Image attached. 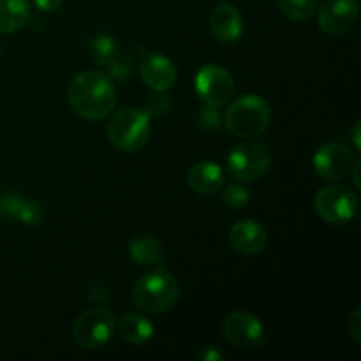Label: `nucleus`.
<instances>
[{
    "label": "nucleus",
    "mask_w": 361,
    "mask_h": 361,
    "mask_svg": "<svg viewBox=\"0 0 361 361\" xmlns=\"http://www.w3.org/2000/svg\"><path fill=\"white\" fill-rule=\"evenodd\" d=\"M34 2L42 13H53V11L59 9L66 0H34Z\"/></svg>",
    "instance_id": "nucleus-27"
},
{
    "label": "nucleus",
    "mask_w": 361,
    "mask_h": 361,
    "mask_svg": "<svg viewBox=\"0 0 361 361\" xmlns=\"http://www.w3.org/2000/svg\"><path fill=\"white\" fill-rule=\"evenodd\" d=\"M67 101L80 118L99 122L108 118L115 108V85L108 74L99 71H85L69 81Z\"/></svg>",
    "instance_id": "nucleus-1"
},
{
    "label": "nucleus",
    "mask_w": 361,
    "mask_h": 361,
    "mask_svg": "<svg viewBox=\"0 0 361 361\" xmlns=\"http://www.w3.org/2000/svg\"><path fill=\"white\" fill-rule=\"evenodd\" d=\"M115 53L116 46L111 35H97V37L90 42V55L99 66H108L113 60V56H115Z\"/></svg>",
    "instance_id": "nucleus-21"
},
{
    "label": "nucleus",
    "mask_w": 361,
    "mask_h": 361,
    "mask_svg": "<svg viewBox=\"0 0 361 361\" xmlns=\"http://www.w3.org/2000/svg\"><path fill=\"white\" fill-rule=\"evenodd\" d=\"M0 219L27 226H39L44 221V210L37 201L16 192H0Z\"/></svg>",
    "instance_id": "nucleus-13"
},
{
    "label": "nucleus",
    "mask_w": 361,
    "mask_h": 361,
    "mask_svg": "<svg viewBox=\"0 0 361 361\" xmlns=\"http://www.w3.org/2000/svg\"><path fill=\"white\" fill-rule=\"evenodd\" d=\"M358 16V0H323L317 14V23L324 34L344 35L355 27Z\"/></svg>",
    "instance_id": "nucleus-10"
},
{
    "label": "nucleus",
    "mask_w": 361,
    "mask_h": 361,
    "mask_svg": "<svg viewBox=\"0 0 361 361\" xmlns=\"http://www.w3.org/2000/svg\"><path fill=\"white\" fill-rule=\"evenodd\" d=\"M116 326H118L120 337L130 345H145L154 337V324L137 312L122 314Z\"/></svg>",
    "instance_id": "nucleus-17"
},
{
    "label": "nucleus",
    "mask_w": 361,
    "mask_h": 361,
    "mask_svg": "<svg viewBox=\"0 0 361 361\" xmlns=\"http://www.w3.org/2000/svg\"><path fill=\"white\" fill-rule=\"evenodd\" d=\"M353 168V155L342 143H326L314 155V169L323 180L337 182L349 175Z\"/></svg>",
    "instance_id": "nucleus-11"
},
{
    "label": "nucleus",
    "mask_w": 361,
    "mask_h": 361,
    "mask_svg": "<svg viewBox=\"0 0 361 361\" xmlns=\"http://www.w3.org/2000/svg\"><path fill=\"white\" fill-rule=\"evenodd\" d=\"M116 328V317L106 307H92L76 317L73 324V341L78 348L99 349L109 342Z\"/></svg>",
    "instance_id": "nucleus-6"
},
{
    "label": "nucleus",
    "mask_w": 361,
    "mask_h": 361,
    "mask_svg": "<svg viewBox=\"0 0 361 361\" xmlns=\"http://www.w3.org/2000/svg\"><path fill=\"white\" fill-rule=\"evenodd\" d=\"M208 25L217 41L224 44H233L240 41L243 34V18L240 11L231 4H219L212 9Z\"/></svg>",
    "instance_id": "nucleus-14"
},
{
    "label": "nucleus",
    "mask_w": 361,
    "mask_h": 361,
    "mask_svg": "<svg viewBox=\"0 0 361 361\" xmlns=\"http://www.w3.org/2000/svg\"><path fill=\"white\" fill-rule=\"evenodd\" d=\"M147 108H148L147 109L148 116H154V118H161V116L168 115L169 108H171V102H169L166 97H162V95H157V97L150 99V102H148Z\"/></svg>",
    "instance_id": "nucleus-24"
},
{
    "label": "nucleus",
    "mask_w": 361,
    "mask_h": 361,
    "mask_svg": "<svg viewBox=\"0 0 361 361\" xmlns=\"http://www.w3.org/2000/svg\"><path fill=\"white\" fill-rule=\"evenodd\" d=\"M197 358L201 361H221L224 360V355H222L217 348H204Z\"/></svg>",
    "instance_id": "nucleus-28"
},
{
    "label": "nucleus",
    "mask_w": 361,
    "mask_h": 361,
    "mask_svg": "<svg viewBox=\"0 0 361 361\" xmlns=\"http://www.w3.org/2000/svg\"><path fill=\"white\" fill-rule=\"evenodd\" d=\"M187 183L194 192L203 194V196L217 194L224 187V169L217 162H197L187 173Z\"/></svg>",
    "instance_id": "nucleus-16"
},
{
    "label": "nucleus",
    "mask_w": 361,
    "mask_h": 361,
    "mask_svg": "<svg viewBox=\"0 0 361 361\" xmlns=\"http://www.w3.org/2000/svg\"><path fill=\"white\" fill-rule=\"evenodd\" d=\"M28 0H0V34H14L28 23Z\"/></svg>",
    "instance_id": "nucleus-19"
},
{
    "label": "nucleus",
    "mask_w": 361,
    "mask_h": 361,
    "mask_svg": "<svg viewBox=\"0 0 361 361\" xmlns=\"http://www.w3.org/2000/svg\"><path fill=\"white\" fill-rule=\"evenodd\" d=\"M109 69V80L115 81H127L130 78V73H133V60L129 56H113L111 62L106 66Z\"/></svg>",
    "instance_id": "nucleus-23"
},
{
    "label": "nucleus",
    "mask_w": 361,
    "mask_h": 361,
    "mask_svg": "<svg viewBox=\"0 0 361 361\" xmlns=\"http://www.w3.org/2000/svg\"><path fill=\"white\" fill-rule=\"evenodd\" d=\"M140 76L143 83L154 92H166L175 85L176 66L164 55H150L141 62Z\"/></svg>",
    "instance_id": "nucleus-15"
},
{
    "label": "nucleus",
    "mask_w": 361,
    "mask_h": 361,
    "mask_svg": "<svg viewBox=\"0 0 361 361\" xmlns=\"http://www.w3.org/2000/svg\"><path fill=\"white\" fill-rule=\"evenodd\" d=\"M229 243L235 252L243 254V256H256L267 249V229L252 219H243V221L235 222L229 229Z\"/></svg>",
    "instance_id": "nucleus-12"
},
{
    "label": "nucleus",
    "mask_w": 361,
    "mask_h": 361,
    "mask_svg": "<svg viewBox=\"0 0 361 361\" xmlns=\"http://www.w3.org/2000/svg\"><path fill=\"white\" fill-rule=\"evenodd\" d=\"M106 134L113 147L126 154H134L150 140V116L145 111L127 106L109 118Z\"/></svg>",
    "instance_id": "nucleus-4"
},
{
    "label": "nucleus",
    "mask_w": 361,
    "mask_h": 361,
    "mask_svg": "<svg viewBox=\"0 0 361 361\" xmlns=\"http://www.w3.org/2000/svg\"><path fill=\"white\" fill-rule=\"evenodd\" d=\"M348 335L353 338L355 344L361 342V309H355V312L348 319Z\"/></svg>",
    "instance_id": "nucleus-25"
},
{
    "label": "nucleus",
    "mask_w": 361,
    "mask_h": 361,
    "mask_svg": "<svg viewBox=\"0 0 361 361\" xmlns=\"http://www.w3.org/2000/svg\"><path fill=\"white\" fill-rule=\"evenodd\" d=\"M180 298V286L175 275L166 268L145 274L133 286V303L148 314H162Z\"/></svg>",
    "instance_id": "nucleus-2"
},
{
    "label": "nucleus",
    "mask_w": 361,
    "mask_h": 361,
    "mask_svg": "<svg viewBox=\"0 0 361 361\" xmlns=\"http://www.w3.org/2000/svg\"><path fill=\"white\" fill-rule=\"evenodd\" d=\"M201 122H204V126L208 129H217L221 126V116L215 111L214 106H208L207 109H203V113H201Z\"/></svg>",
    "instance_id": "nucleus-26"
},
{
    "label": "nucleus",
    "mask_w": 361,
    "mask_h": 361,
    "mask_svg": "<svg viewBox=\"0 0 361 361\" xmlns=\"http://www.w3.org/2000/svg\"><path fill=\"white\" fill-rule=\"evenodd\" d=\"M279 9L288 20L307 21L317 9V0H277Z\"/></svg>",
    "instance_id": "nucleus-20"
},
{
    "label": "nucleus",
    "mask_w": 361,
    "mask_h": 361,
    "mask_svg": "<svg viewBox=\"0 0 361 361\" xmlns=\"http://www.w3.org/2000/svg\"><path fill=\"white\" fill-rule=\"evenodd\" d=\"M271 161L274 155L268 145L247 140L245 143L236 145L231 150L228 157V169L235 180L249 183L263 178L270 171Z\"/></svg>",
    "instance_id": "nucleus-5"
},
{
    "label": "nucleus",
    "mask_w": 361,
    "mask_h": 361,
    "mask_svg": "<svg viewBox=\"0 0 361 361\" xmlns=\"http://www.w3.org/2000/svg\"><path fill=\"white\" fill-rule=\"evenodd\" d=\"M194 88L204 104L221 108L231 101L235 94V80L231 73L219 63H207L197 71Z\"/></svg>",
    "instance_id": "nucleus-8"
},
{
    "label": "nucleus",
    "mask_w": 361,
    "mask_h": 361,
    "mask_svg": "<svg viewBox=\"0 0 361 361\" xmlns=\"http://www.w3.org/2000/svg\"><path fill=\"white\" fill-rule=\"evenodd\" d=\"M226 341L238 349L259 348L267 344L264 326L254 314L233 312L222 323Z\"/></svg>",
    "instance_id": "nucleus-9"
},
{
    "label": "nucleus",
    "mask_w": 361,
    "mask_h": 361,
    "mask_svg": "<svg viewBox=\"0 0 361 361\" xmlns=\"http://www.w3.org/2000/svg\"><path fill=\"white\" fill-rule=\"evenodd\" d=\"M130 259L140 267H155L164 261L161 242L150 235H137L129 242Z\"/></svg>",
    "instance_id": "nucleus-18"
},
{
    "label": "nucleus",
    "mask_w": 361,
    "mask_h": 361,
    "mask_svg": "<svg viewBox=\"0 0 361 361\" xmlns=\"http://www.w3.org/2000/svg\"><path fill=\"white\" fill-rule=\"evenodd\" d=\"M271 120L270 104L259 95H242L224 115L226 129L240 140H254L268 129Z\"/></svg>",
    "instance_id": "nucleus-3"
},
{
    "label": "nucleus",
    "mask_w": 361,
    "mask_h": 361,
    "mask_svg": "<svg viewBox=\"0 0 361 361\" xmlns=\"http://www.w3.org/2000/svg\"><path fill=\"white\" fill-rule=\"evenodd\" d=\"M358 196L341 183L323 187L314 197V208L324 222L342 226L351 222L358 214Z\"/></svg>",
    "instance_id": "nucleus-7"
},
{
    "label": "nucleus",
    "mask_w": 361,
    "mask_h": 361,
    "mask_svg": "<svg viewBox=\"0 0 361 361\" xmlns=\"http://www.w3.org/2000/svg\"><path fill=\"white\" fill-rule=\"evenodd\" d=\"M358 134H360V123H356V129H355V145L356 148H360V141H358Z\"/></svg>",
    "instance_id": "nucleus-29"
},
{
    "label": "nucleus",
    "mask_w": 361,
    "mask_h": 361,
    "mask_svg": "<svg viewBox=\"0 0 361 361\" xmlns=\"http://www.w3.org/2000/svg\"><path fill=\"white\" fill-rule=\"evenodd\" d=\"M358 166H360V162H356V164H355V183H356V187H358V189H360V180H358Z\"/></svg>",
    "instance_id": "nucleus-30"
},
{
    "label": "nucleus",
    "mask_w": 361,
    "mask_h": 361,
    "mask_svg": "<svg viewBox=\"0 0 361 361\" xmlns=\"http://www.w3.org/2000/svg\"><path fill=\"white\" fill-rule=\"evenodd\" d=\"M249 190L243 189L242 185H235V183L226 187L224 194H222V201H224V204L229 210H242V208L249 203Z\"/></svg>",
    "instance_id": "nucleus-22"
}]
</instances>
